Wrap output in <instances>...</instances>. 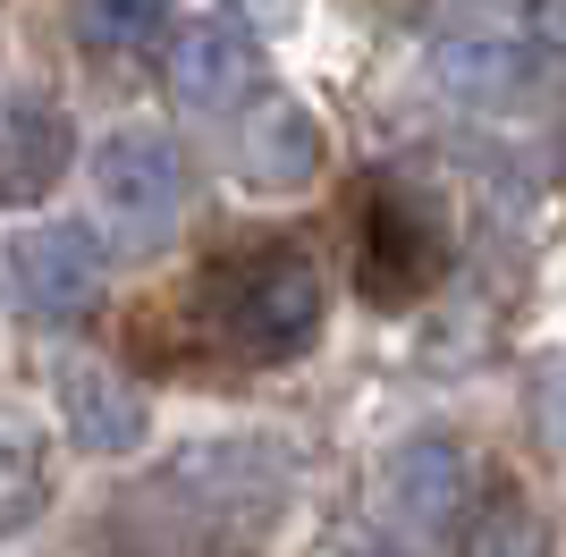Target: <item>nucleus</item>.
<instances>
[{"label": "nucleus", "instance_id": "nucleus-1", "mask_svg": "<svg viewBox=\"0 0 566 557\" xmlns=\"http://www.w3.org/2000/svg\"><path fill=\"white\" fill-rule=\"evenodd\" d=\"M203 329H212L229 355L245 364H287V355L313 347V329H322V278L296 245H271V254H229L212 278H203V296H195Z\"/></svg>", "mask_w": 566, "mask_h": 557}, {"label": "nucleus", "instance_id": "nucleus-2", "mask_svg": "<svg viewBox=\"0 0 566 557\" xmlns=\"http://www.w3.org/2000/svg\"><path fill=\"white\" fill-rule=\"evenodd\" d=\"M94 195H102V220L127 245H161L195 211V169L161 127H118L94 153Z\"/></svg>", "mask_w": 566, "mask_h": 557}, {"label": "nucleus", "instance_id": "nucleus-3", "mask_svg": "<svg viewBox=\"0 0 566 557\" xmlns=\"http://www.w3.org/2000/svg\"><path fill=\"white\" fill-rule=\"evenodd\" d=\"M449 271V211L423 186H373L364 220V296L373 304H415Z\"/></svg>", "mask_w": 566, "mask_h": 557}, {"label": "nucleus", "instance_id": "nucleus-4", "mask_svg": "<svg viewBox=\"0 0 566 557\" xmlns=\"http://www.w3.org/2000/svg\"><path fill=\"white\" fill-rule=\"evenodd\" d=\"M9 287H18L25 313H43V322H69V313H85V304L102 296V237L76 229V220H34V229L9 237Z\"/></svg>", "mask_w": 566, "mask_h": 557}, {"label": "nucleus", "instance_id": "nucleus-5", "mask_svg": "<svg viewBox=\"0 0 566 557\" xmlns=\"http://www.w3.org/2000/svg\"><path fill=\"white\" fill-rule=\"evenodd\" d=\"M465 490H473V464L449 431H415V440L389 448L380 464V515L398 524L406 540H440L465 515Z\"/></svg>", "mask_w": 566, "mask_h": 557}, {"label": "nucleus", "instance_id": "nucleus-6", "mask_svg": "<svg viewBox=\"0 0 566 557\" xmlns=\"http://www.w3.org/2000/svg\"><path fill=\"white\" fill-rule=\"evenodd\" d=\"M60 414H69L76 448H94V456H127L144 448V397L127 371H111L102 355H60Z\"/></svg>", "mask_w": 566, "mask_h": 557}, {"label": "nucleus", "instance_id": "nucleus-7", "mask_svg": "<svg viewBox=\"0 0 566 557\" xmlns=\"http://www.w3.org/2000/svg\"><path fill=\"white\" fill-rule=\"evenodd\" d=\"M245 85H254V34L245 25H229V18L178 25V43H169V93L187 111H229Z\"/></svg>", "mask_w": 566, "mask_h": 557}, {"label": "nucleus", "instance_id": "nucleus-8", "mask_svg": "<svg viewBox=\"0 0 566 557\" xmlns=\"http://www.w3.org/2000/svg\"><path fill=\"white\" fill-rule=\"evenodd\" d=\"M237 169L254 186H305L313 169H322V118H313L305 102L271 93V102L245 118V136H237Z\"/></svg>", "mask_w": 566, "mask_h": 557}, {"label": "nucleus", "instance_id": "nucleus-9", "mask_svg": "<svg viewBox=\"0 0 566 557\" xmlns=\"http://www.w3.org/2000/svg\"><path fill=\"white\" fill-rule=\"evenodd\" d=\"M76 136L69 118L43 111V102H18V111L0 118V203H25V195H43L60 169H69Z\"/></svg>", "mask_w": 566, "mask_h": 557}, {"label": "nucleus", "instance_id": "nucleus-10", "mask_svg": "<svg viewBox=\"0 0 566 557\" xmlns=\"http://www.w3.org/2000/svg\"><path fill=\"white\" fill-rule=\"evenodd\" d=\"M161 18H169V0H76V34H85V43H102V51L153 43V34H161Z\"/></svg>", "mask_w": 566, "mask_h": 557}, {"label": "nucleus", "instance_id": "nucleus-11", "mask_svg": "<svg viewBox=\"0 0 566 557\" xmlns=\"http://www.w3.org/2000/svg\"><path fill=\"white\" fill-rule=\"evenodd\" d=\"M440 76L457 93H499V85H516V51L507 43H449L440 51Z\"/></svg>", "mask_w": 566, "mask_h": 557}, {"label": "nucleus", "instance_id": "nucleus-12", "mask_svg": "<svg viewBox=\"0 0 566 557\" xmlns=\"http://www.w3.org/2000/svg\"><path fill=\"white\" fill-rule=\"evenodd\" d=\"M533 422H542L549 448H566V355H542V364H533Z\"/></svg>", "mask_w": 566, "mask_h": 557}, {"label": "nucleus", "instance_id": "nucleus-13", "mask_svg": "<svg viewBox=\"0 0 566 557\" xmlns=\"http://www.w3.org/2000/svg\"><path fill=\"white\" fill-rule=\"evenodd\" d=\"M473 557H542V524H533V515L507 498V507L491 515V540H482Z\"/></svg>", "mask_w": 566, "mask_h": 557}, {"label": "nucleus", "instance_id": "nucleus-14", "mask_svg": "<svg viewBox=\"0 0 566 557\" xmlns=\"http://www.w3.org/2000/svg\"><path fill=\"white\" fill-rule=\"evenodd\" d=\"M237 9H245V25H271V34H280V25H296L305 0H237Z\"/></svg>", "mask_w": 566, "mask_h": 557}]
</instances>
